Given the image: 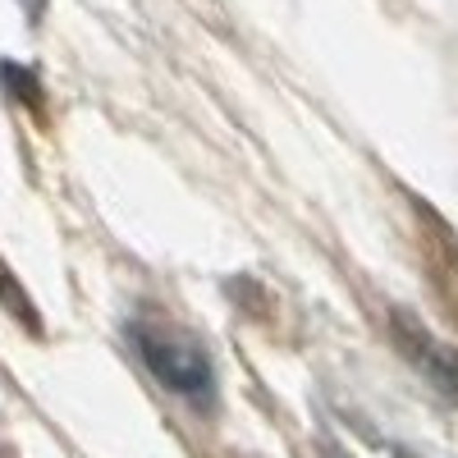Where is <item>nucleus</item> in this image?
<instances>
[{
	"label": "nucleus",
	"instance_id": "obj_1",
	"mask_svg": "<svg viewBox=\"0 0 458 458\" xmlns=\"http://www.w3.org/2000/svg\"><path fill=\"white\" fill-rule=\"evenodd\" d=\"M133 339H138V353L147 362V371L161 380V386L188 403H211L216 399V371H211V358L202 353L198 339H188L183 330H170V326H133Z\"/></svg>",
	"mask_w": 458,
	"mask_h": 458
},
{
	"label": "nucleus",
	"instance_id": "obj_2",
	"mask_svg": "<svg viewBox=\"0 0 458 458\" xmlns=\"http://www.w3.org/2000/svg\"><path fill=\"white\" fill-rule=\"evenodd\" d=\"M394 335H399V349L427 371V380L436 390H445L449 399H458V353L445 349V344H436L422 326H412V321H394Z\"/></svg>",
	"mask_w": 458,
	"mask_h": 458
},
{
	"label": "nucleus",
	"instance_id": "obj_3",
	"mask_svg": "<svg viewBox=\"0 0 458 458\" xmlns=\"http://www.w3.org/2000/svg\"><path fill=\"white\" fill-rule=\"evenodd\" d=\"M399 458H412V454H399Z\"/></svg>",
	"mask_w": 458,
	"mask_h": 458
}]
</instances>
